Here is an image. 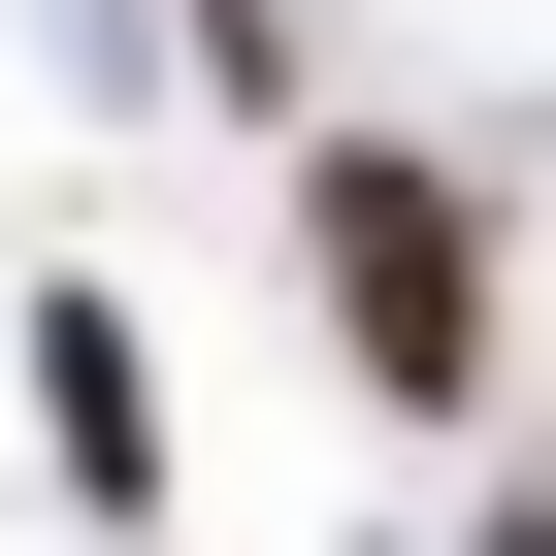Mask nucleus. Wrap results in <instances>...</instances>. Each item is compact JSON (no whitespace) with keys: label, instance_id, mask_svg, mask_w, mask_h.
Here are the masks:
<instances>
[{"label":"nucleus","instance_id":"f257e3e1","mask_svg":"<svg viewBox=\"0 0 556 556\" xmlns=\"http://www.w3.org/2000/svg\"><path fill=\"white\" fill-rule=\"evenodd\" d=\"M295 262H328V361H361L393 426H458V393H491V164L328 131V164H295Z\"/></svg>","mask_w":556,"mask_h":556},{"label":"nucleus","instance_id":"f03ea898","mask_svg":"<svg viewBox=\"0 0 556 556\" xmlns=\"http://www.w3.org/2000/svg\"><path fill=\"white\" fill-rule=\"evenodd\" d=\"M34 458H66L99 523H164V361H131V295H99V262L34 295Z\"/></svg>","mask_w":556,"mask_h":556},{"label":"nucleus","instance_id":"7ed1b4c3","mask_svg":"<svg viewBox=\"0 0 556 556\" xmlns=\"http://www.w3.org/2000/svg\"><path fill=\"white\" fill-rule=\"evenodd\" d=\"M458 556H556V491H523V523H458Z\"/></svg>","mask_w":556,"mask_h":556}]
</instances>
